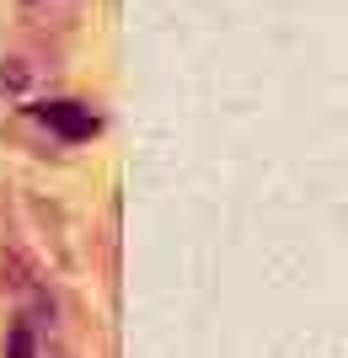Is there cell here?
Segmentation results:
<instances>
[{"instance_id": "obj_2", "label": "cell", "mask_w": 348, "mask_h": 358, "mask_svg": "<svg viewBox=\"0 0 348 358\" xmlns=\"http://www.w3.org/2000/svg\"><path fill=\"white\" fill-rule=\"evenodd\" d=\"M11 358H32V343H27V327L11 331Z\"/></svg>"}, {"instance_id": "obj_1", "label": "cell", "mask_w": 348, "mask_h": 358, "mask_svg": "<svg viewBox=\"0 0 348 358\" xmlns=\"http://www.w3.org/2000/svg\"><path fill=\"white\" fill-rule=\"evenodd\" d=\"M32 113H38L43 129H54V134L70 139V145H81V139H91L102 129V118H97L91 107H81V102H43V107H32Z\"/></svg>"}]
</instances>
